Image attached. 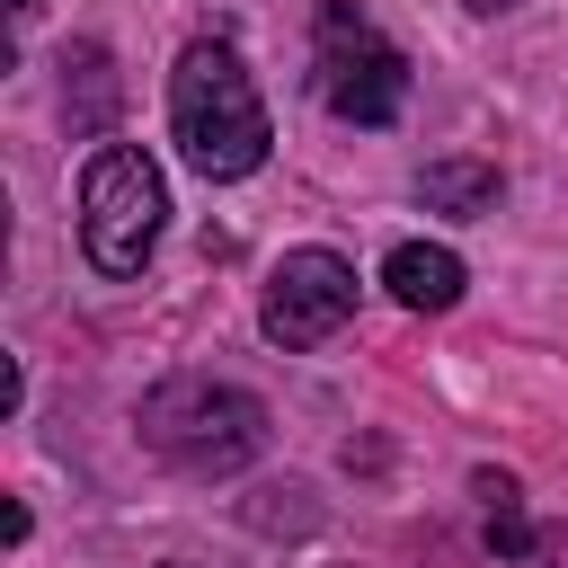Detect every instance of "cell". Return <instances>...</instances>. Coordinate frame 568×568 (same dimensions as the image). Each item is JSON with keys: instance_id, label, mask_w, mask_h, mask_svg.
Wrapping results in <instances>:
<instances>
[{"instance_id": "7", "label": "cell", "mask_w": 568, "mask_h": 568, "mask_svg": "<svg viewBox=\"0 0 568 568\" xmlns=\"http://www.w3.org/2000/svg\"><path fill=\"white\" fill-rule=\"evenodd\" d=\"M62 115H71L80 142H98L115 124V62H106V44H71L62 53Z\"/></svg>"}, {"instance_id": "1", "label": "cell", "mask_w": 568, "mask_h": 568, "mask_svg": "<svg viewBox=\"0 0 568 568\" xmlns=\"http://www.w3.org/2000/svg\"><path fill=\"white\" fill-rule=\"evenodd\" d=\"M169 133H178L195 178H248L266 160V142H275L266 98H257L248 62L222 36H195L178 53V71H169Z\"/></svg>"}, {"instance_id": "9", "label": "cell", "mask_w": 568, "mask_h": 568, "mask_svg": "<svg viewBox=\"0 0 568 568\" xmlns=\"http://www.w3.org/2000/svg\"><path fill=\"white\" fill-rule=\"evenodd\" d=\"M488 550H506V559H524V550H532V524H524V506H488Z\"/></svg>"}, {"instance_id": "11", "label": "cell", "mask_w": 568, "mask_h": 568, "mask_svg": "<svg viewBox=\"0 0 568 568\" xmlns=\"http://www.w3.org/2000/svg\"><path fill=\"white\" fill-rule=\"evenodd\" d=\"M470 9H479V18H497V9H515V0H470Z\"/></svg>"}, {"instance_id": "2", "label": "cell", "mask_w": 568, "mask_h": 568, "mask_svg": "<svg viewBox=\"0 0 568 568\" xmlns=\"http://www.w3.org/2000/svg\"><path fill=\"white\" fill-rule=\"evenodd\" d=\"M142 444L186 470V479H231L266 453V399L240 390V382H213V373H169L142 390Z\"/></svg>"}, {"instance_id": "3", "label": "cell", "mask_w": 568, "mask_h": 568, "mask_svg": "<svg viewBox=\"0 0 568 568\" xmlns=\"http://www.w3.org/2000/svg\"><path fill=\"white\" fill-rule=\"evenodd\" d=\"M160 213H169V186H160V160L133 151V142H106L80 178V248L98 275H142L151 248H160Z\"/></svg>"}, {"instance_id": "8", "label": "cell", "mask_w": 568, "mask_h": 568, "mask_svg": "<svg viewBox=\"0 0 568 568\" xmlns=\"http://www.w3.org/2000/svg\"><path fill=\"white\" fill-rule=\"evenodd\" d=\"M417 204L426 213H497V169L488 160H426L417 169Z\"/></svg>"}, {"instance_id": "6", "label": "cell", "mask_w": 568, "mask_h": 568, "mask_svg": "<svg viewBox=\"0 0 568 568\" xmlns=\"http://www.w3.org/2000/svg\"><path fill=\"white\" fill-rule=\"evenodd\" d=\"M382 284H390L408 311H453V302H462V257L435 248V240H399V248L382 257Z\"/></svg>"}, {"instance_id": "13", "label": "cell", "mask_w": 568, "mask_h": 568, "mask_svg": "<svg viewBox=\"0 0 568 568\" xmlns=\"http://www.w3.org/2000/svg\"><path fill=\"white\" fill-rule=\"evenodd\" d=\"M559 568H568V550H559Z\"/></svg>"}, {"instance_id": "4", "label": "cell", "mask_w": 568, "mask_h": 568, "mask_svg": "<svg viewBox=\"0 0 568 568\" xmlns=\"http://www.w3.org/2000/svg\"><path fill=\"white\" fill-rule=\"evenodd\" d=\"M311 71H320L328 115H346V124H390V115L408 106V53H399L355 0H320Z\"/></svg>"}, {"instance_id": "10", "label": "cell", "mask_w": 568, "mask_h": 568, "mask_svg": "<svg viewBox=\"0 0 568 568\" xmlns=\"http://www.w3.org/2000/svg\"><path fill=\"white\" fill-rule=\"evenodd\" d=\"M470 488H479V497H488V506H524V497H515V479H506V470H479V479H470Z\"/></svg>"}, {"instance_id": "12", "label": "cell", "mask_w": 568, "mask_h": 568, "mask_svg": "<svg viewBox=\"0 0 568 568\" xmlns=\"http://www.w3.org/2000/svg\"><path fill=\"white\" fill-rule=\"evenodd\" d=\"M27 9H36V0H9V18H27Z\"/></svg>"}, {"instance_id": "5", "label": "cell", "mask_w": 568, "mask_h": 568, "mask_svg": "<svg viewBox=\"0 0 568 568\" xmlns=\"http://www.w3.org/2000/svg\"><path fill=\"white\" fill-rule=\"evenodd\" d=\"M346 320H355V266H346L337 248H293V257L266 275V302H257L266 346L302 355V346H328Z\"/></svg>"}]
</instances>
